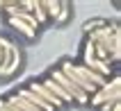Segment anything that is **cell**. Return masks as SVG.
Segmentation results:
<instances>
[{
  "label": "cell",
  "mask_w": 121,
  "mask_h": 111,
  "mask_svg": "<svg viewBox=\"0 0 121 111\" xmlns=\"http://www.w3.org/2000/svg\"><path fill=\"white\" fill-rule=\"evenodd\" d=\"M82 39L91 41L96 48L110 57V61L119 66L121 57V27L117 18H91L82 25Z\"/></svg>",
  "instance_id": "cell-1"
},
{
  "label": "cell",
  "mask_w": 121,
  "mask_h": 111,
  "mask_svg": "<svg viewBox=\"0 0 121 111\" xmlns=\"http://www.w3.org/2000/svg\"><path fill=\"white\" fill-rule=\"evenodd\" d=\"M21 7L25 9L27 14H32L34 20L41 25V30L48 25H66L69 20H71V16H73V7H71V2H64V0H57V2H53V0H37V2H32V0H21Z\"/></svg>",
  "instance_id": "cell-2"
},
{
  "label": "cell",
  "mask_w": 121,
  "mask_h": 111,
  "mask_svg": "<svg viewBox=\"0 0 121 111\" xmlns=\"http://www.w3.org/2000/svg\"><path fill=\"white\" fill-rule=\"evenodd\" d=\"M0 16H2V20H5L23 41L32 43V41L39 39L41 25L34 20L32 14H27L25 9L21 7V0L18 2H16V0H2V2H0Z\"/></svg>",
  "instance_id": "cell-3"
},
{
  "label": "cell",
  "mask_w": 121,
  "mask_h": 111,
  "mask_svg": "<svg viewBox=\"0 0 121 111\" xmlns=\"http://www.w3.org/2000/svg\"><path fill=\"white\" fill-rule=\"evenodd\" d=\"M96 111H121V75L112 73L103 84L89 95V102Z\"/></svg>",
  "instance_id": "cell-4"
},
{
  "label": "cell",
  "mask_w": 121,
  "mask_h": 111,
  "mask_svg": "<svg viewBox=\"0 0 121 111\" xmlns=\"http://www.w3.org/2000/svg\"><path fill=\"white\" fill-rule=\"evenodd\" d=\"M23 64L25 57L21 46L9 36L0 34V79H12L14 75H18L23 70Z\"/></svg>",
  "instance_id": "cell-5"
}]
</instances>
